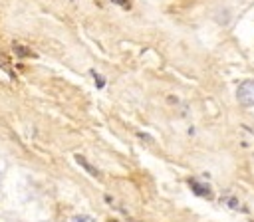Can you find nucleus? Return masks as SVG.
Instances as JSON below:
<instances>
[{"instance_id": "f257e3e1", "label": "nucleus", "mask_w": 254, "mask_h": 222, "mask_svg": "<svg viewBox=\"0 0 254 222\" xmlns=\"http://www.w3.org/2000/svg\"><path fill=\"white\" fill-rule=\"evenodd\" d=\"M236 99L238 103H242L244 107H252L254 105V81L252 79H246L238 85L236 89Z\"/></svg>"}, {"instance_id": "f03ea898", "label": "nucleus", "mask_w": 254, "mask_h": 222, "mask_svg": "<svg viewBox=\"0 0 254 222\" xmlns=\"http://www.w3.org/2000/svg\"><path fill=\"white\" fill-rule=\"evenodd\" d=\"M189 186L194 190V194L204 196V198H212V190H210V186H208V184H204V182H198V180L190 178V180H189Z\"/></svg>"}, {"instance_id": "7ed1b4c3", "label": "nucleus", "mask_w": 254, "mask_h": 222, "mask_svg": "<svg viewBox=\"0 0 254 222\" xmlns=\"http://www.w3.org/2000/svg\"><path fill=\"white\" fill-rule=\"evenodd\" d=\"M75 161H77V163H79V165H81L83 168H87V170H89V172H91L93 176H99V172H97V170H95L93 166H89V163H87V161H85L83 157H79V155H77V157H75Z\"/></svg>"}, {"instance_id": "20e7f679", "label": "nucleus", "mask_w": 254, "mask_h": 222, "mask_svg": "<svg viewBox=\"0 0 254 222\" xmlns=\"http://www.w3.org/2000/svg\"><path fill=\"white\" fill-rule=\"evenodd\" d=\"M71 222H95V220L91 216H87V214H77V216L71 218Z\"/></svg>"}, {"instance_id": "39448f33", "label": "nucleus", "mask_w": 254, "mask_h": 222, "mask_svg": "<svg viewBox=\"0 0 254 222\" xmlns=\"http://www.w3.org/2000/svg\"><path fill=\"white\" fill-rule=\"evenodd\" d=\"M14 50H16L18 56H30V50H26V48H22V46H14Z\"/></svg>"}, {"instance_id": "423d86ee", "label": "nucleus", "mask_w": 254, "mask_h": 222, "mask_svg": "<svg viewBox=\"0 0 254 222\" xmlns=\"http://www.w3.org/2000/svg\"><path fill=\"white\" fill-rule=\"evenodd\" d=\"M226 202H228V204H230V206H232V208H238V202H236V200H234V198H228V200H226Z\"/></svg>"}, {"instance_id": "0eeeda50", "label": "nucleus", "mask_w": 254, "mask_h": 222, "mask_svg": "<svg viewBox=\"0 0 254 222\" xmlns=\"http://www.w3.org/2000/svg\"><path fill=\"white\" fill-rule=\"evenodd\" d=\"M115 2H119L123 8H129V0H115Z\"/></svg>"}, {"instance_id": "6e6552de", "label": "nucleus", "mask_w": 254, "mask_h": 222, "mask_svg": "<svg viewBox=\"0 0 254 222\" xmlns=\"http://www.w3.org/2000/svg\"><path fill=\"white\" fill-rule=\"evenodd\" d=\"M109 222H115V220H109Z\"/></svg>"}]
</instances>
